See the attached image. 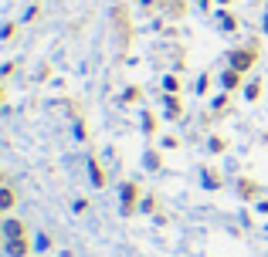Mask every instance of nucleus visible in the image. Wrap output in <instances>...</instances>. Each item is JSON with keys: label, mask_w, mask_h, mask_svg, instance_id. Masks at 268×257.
<instances>
[{"label": "nucleus", "mask_w": 268, "mask_h": 257, "mask_svg": "<svg viewBox=\"0 0 268 257\" xmlns=\"http://www.w3.org/2000/svg\"><path fill=\"white\" fill-rule=\"evenodd\" d=\"M231 61H234V68H238V71H245L248 64L255 61V55H251V51H234V58H231Z\"/></svg>", "instance_id": "f257e3e1"}, {"label": "nucleus", "mask_w": 268, "mask_h": 257, "mask_svg": "<svg viewBox=\"0 0 268 257\" xmlns=\"http://www.w3.org/2000/svg\"><path fill=\"white\" fill-rule=\"evenodd\" d=\"M7 251H10V254H14V257H24V254H27V244H24V240H17V237H14V240H10V244H7Z\"/></svg>", "instance_id": "f03ea898"}, {"label": "nucleus", "mask_w": 268, "mask_h": 257, "mask_svg": "<svg viewBox=\"0 0 268 257\" xmlns=\"http://www.w3.org/2000/svg\"><path fill=\"white\" fill-rule=\"evenodd\" d=\"M133 196H136V186H123V200H126V210H133Z\"/></svg>", "instance_id": "7ed1b4c3"}, {"label": "nucleus", "mask_w": 268, "mask_h": 257, "mask_svg": "<svg viewBox=\"0 0 268 257\" xmlns=\"http://www.w3.org/2000/svg\"><path fill=\"white\" fill-rule=\"evenodd\" d=\"M3 230H7V237H17V234H21V223L10 220V223H3Z\"/></svg>", "instance_id": "20e7f679"}, {"label": "nucleus", "mask_w": 268, "mask_h": 257, "mask_svg": "<svg viewBox=\"0 0 268 257\" xmlns=\"http://www.w3.org/2000/svg\"><path fill=\"white\" fill-rule=\"evenodd\" d=\"M14 203V193L10 190H0V206H10Z\"/></svg>", "instance_id": "39448f33"}, {"label": "nucleus", "mask_w": 268, "mask_h": 257, "mask_svg": "<svg viewBox=\"0 0 268 257\" xmlns=\"http://www.w3.org/2000/svg\"><path fill=\"white\" fill-rule=\"evenodd\" d=\"M265 31H268V20H265Z\"/></svg>", "instance_id": "423d86ee"}]
</instances>
